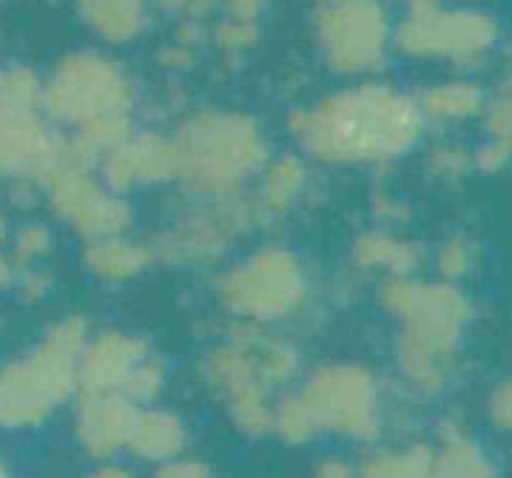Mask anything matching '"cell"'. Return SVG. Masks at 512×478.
Returning <instances> with one entry per match:
<instances>
[{
	"mask_svg": "<svg viewBox=\"0 0 512 478\" xmlns=\"http://www.w3.org/2000/svg\"><path fill=\"white\" fill-rule=\"evenodd\" d=\"M416 100L387 86H359L333 94L316 109L296 111L293 134L325 163H384L421 137Z\"/></svg>",
	"mask_w": 512,
	"mask_h": 478,
	"instance_id": "6da1fadb",
	"label": "cell"
},
{
	"mask_svg": "<svg viewBox=\"0 0 512 478\" xmlns=\"http://www.w3.org/2000/svg\"><path fill=\"white\" fill-rule=\"evenodd\" d=\"M382 305L402 319L399 365L404 376L421 390H439L473 316L470 299L453 282H421L407 274L387 279Z\"/></svg>",
	"mask_w": 512,
	"mask_h": 478,
	"instance_id": "7a4b0ae2",
	"label": "cell"
},
{
	"mask_svg": "<svg viewBox=\"0 0 512 478\" xmlns=\"http://www.w3.org/2000/svg\"><path fill=\"white\" fill-rule=\"evenodd\" d=\"M296 373V350L285 339L265 331L259 322H245L234 328L228 342L211 350L205 362L208 385L225 399L234 424L248 436L271 433V390L293 382Z\"/></svg>",
	"mask_w": 512,
	"mask_h": 478,
	"instance_id": "3957f363",
	"label": "cell"
},
{
	"mask_svg": "<svg viewBox=\"0 0 512 478\" xmlns=\"http://www.w3.org/2000/svg\"><path fill=\"white\" fill-rule=\"evenodd\" d=\"M177 180L197 197H237L245 180L265 166L268 148L248 117L197 114L174 137Z\"/></svg>",
	"mask_w": 512,
	"mask_h": 478,
	"instance_id": "277c9868",
	"label": "cell"
},
{
	"mask_svg": "<svg viewBox=\"0 0 512 478\" xmlns=\"http://www.w3.org/2000/svg\"><path fill=\"white\" fill-rule=\"evenodd\" d=\"M86 325L69 316L57 322L23 359L0 370V424L32 427L52 416L77 390V365Z\"/></svg>",
	"mask_w": 512,
	"mask_h": 478,
	"instance_id": "5b68a950",
	"label": "cell"
},
{
	"mask_svg": "<svg viewBox=\"0 0 512 478\" xmlns=\"http://www.w3.org/2000/svg\"><path fill=\"white\" fill-rule=\"evenodd\" d=\"M222 305L245 322H271L293 313L305 299V274L293 254L262 248L220 279Z\"/></svg>",
	"mask_w": 512,
	"mask_h": 478,
	"instance_id": "8992f818",
	"label": "cell"
},
{
	"mask_svg": "<svg viewBox=\"0 0 512 478\" xmlns=\"http://www.w3.org/2000/svg\"><path fill=\"white\" fill-rule=\"evenodd\" d=\"M163 385V359L154 356L146 339L120 331L86 339L77 365L80 393H123L134 405H146L160 396Z\"/></svg>",
	"mask_w": 512,
	"mask_h": 478,
	"instance_id": "52a82bcc",
	"label": "cell"
},
{
	"mask_svg": "<svg viewBox=\"0 0 512 478\" xmlns=\"http://www.w3.org/2000/svg\"><path fill=\"white\" fill-rule=\"evenodd\" d=\"M498 23L484 12L447 9L439 0H413L396 29V43L407 55L450 63H476L493 49Z\"/></svg>",
	"mask_w": 512,
	"mask_h": 478,
	"instance_id": "ba28073f",
	"label": "cell"
},
{
	"mask_svg": "<svg viewBox=\"0 0 512 478\" xmlns=\"http://www.w3.org/2000/svg\"><path fill=\"white\" fill-rule=\"evenodd\" d=\"M299 396L319 430L362 442L376 439L382 424L379 385L362 365H325L313 370Z\"/></svg>",
	"mask_w": 512,
	"mask_h": 478,
	"instance_id": "9c48e42d",
	"label": "cell"
},
{
	"mask_svg": "<svg viewBox=\"0 0 512 478\" xmlns=\"http://www.w3.org/2000/svg\"><path fill=\"white\" fill-rule=\"evenodd\" d=\"M43 183L49 185L52 211L69 222L80 237H114L126 234L131 225V208L117 197V191L94 177L92 166L74 154L69 140H63V157Z\"/></svg>",
	"mask_w": 512,
	"mask_h": 478,
	"instance_id": "30bf717a",
	"label": "cell"
},
{
	"mask_svg": "<svg viewBox=\"0 0 512 478\" xmlns=\"http://www.w3.org/2000/svg\"><path fill=\"white\" fill-rule=\"evenodd\" d=\"M46 106L57 120L83 129L94 120L128 114L131 86L123 72L109 60L74 57L57 74V80L46 94Z\"/></svg>",
	"mask_w": 512,
	"mask_h": 478,
	"instance_id": "8fae6325",
	"label": "cell"
},
{
	"mask_svg": "<svg viewBox=\"0 0 512 478\" xmlns=\"http://www.w3.org/2000/svg\"><path fill=\"white\" fill-rule=\"evenodd\" d=\"M387 37V15L376 0H328L319 9V40L330 66L339 72L376 69Z\"/></svg>",
	"mask_w": 512,
	"mask_h": 478,
	"instance_id": "7c38bea8",
	"label": "cell"
},
{
	"mask_svg": "<svg viewBox=\"0 0 512 478\" xmlns=\"http://www.w3.org/2000/svg\"><path fill=\"white\" fill-rule=\"evenodd\" d=\"M254 214H259L256 205L239 203L237 197L208 200L165 234L160 254L171 262H211L251 225Z\"/></svg>",
	"mask_w": 512,
	"mask_h": 478,
	"instance_id": "4fadbf2b",
	"label": "cell"
},
{
	"mask_svg": "<svg viewBox=\"0 0 512 478\" xmlns=\"http://www.w3.org/2000/svg\"><path fill=\"white\" fill-rule=\"evenodd\" d=\"M63 157V140L32 111H0V177L46 180Z\"/></svg>",
	"mask_w": 512,
	"mask_h": 478,
	"instance_id": "5bb4252c",
	"label": "cell"
},
{
	"mask_svg": "<svg viewBox=\"0 0 512 478\" xmlns=\"http://www.w3.org/2000/svg\"><path fill=\"white\" fill-rule=\"evenodd\" d=\"M140 405L123 393H80L77 402V439L94 459H111L128 447V436Z\"/></svg>",
	"mask_w": 512,
	"mask_h": 478,
	"instance_id": "9a60e30c",
	"label": "cell"
},
{
	"mask_svg": "<svg viewBox=\"0 0 512 478\" xmlns=\"http://www.w3.org/2000/svg\"><path fill=\"white\" fill-rule=\"evenodd\" d=\"M103 180L111 191L123 194L137 185L165 183L177 177V148L174 140H163L154 134L128 137L123 146H117L103 160Z\"/></svg>",
	"mask_w": 512,
	"mask_h": 478,
	"instance_id": "2e32d148",
	"label": "cell"
},
{
	"mask_svg": "<svg viewBox=\"0 0 512 478\" xmlns=\"http://www.w3.org/2000/svg\"><path fill=\"white\" fill-rule=\"evenodd\" d=\"M185 424L160 407H148V410H137V419L128 436V447L137 459L154 461V464H165L183 456L185 450Z\"/></svg>",
	"mask_w": 512,
	"mask_h": 478,
	"instance_id": "e0dca14e",
	"label": "cell"
},
{
	"mask_svg": "<svg viewBox=\"0 0 512 478\" xmlns=\"http://www.w3.org/2000/svg\"><path fill=\"white\" fill-rule=\"evenodd\" d=\"M151 259H154V251L148 245L126 239L123 234L89 239V245L83 251L86 268L106 282H126L131 276L140 274Z\"/></svg>",
	"mask_w": 512,
	"mask_h": 478,
	"instance_id": "ac0fdd59",
	"label": "cell"
},
{
	"mask_svg": "<svg viewBox=\"0 0 512 478\" xmlns=\"http://www.w3.org/2000/svg\"><path fill=\"white\" fill-rule=\"evenodd\" d=\"M430 478H495V467L467 433L447 430L430 450Z\"/></svg>",
	"mask_w": 512,
	"mask_h": 478,
	"instance_id": "d6986e66",
	"label": "cell"
},
{
	"mask_svg": "<svg viewBox=\"0 0 512 478\" xmlns=\"http://www.w3.org/2000/svg\"><path fill=\"white\" fill-rule=\"evenodd\" d=\"M353 257L362 268L387 271L390 276H407L419 268L421 251L410 239L387 234V231H367L356 239Z\"/></svg>",
	"mask_w": 512,
	"mask_h": 478,
	"instance_id": "ffe728a7",
	"label": "cell"
},
{
	"mask_svg": "<svg viewBox=\"0 0 512 478\" xmlns=\"http://www.w3.org/2000/svg\"><path fill=\"white\" fill-rule=\"evenodd\" d=\"M421 117L439 120V123H461L467 117H476L478 111H484V94L478 86L467 80H450L430 86L419 97Z\"/></svg>",
	"mask_w": 512,
	"mask_h": 478,
	"instance_id": "44dd1931",
	"label": "cell"
},
{
	"mask_svg": "<svg viewBox=\"0 0 512 478\" xmlns=\"http://www.w3.org/2000/svg\"><path fill=\"white\" fill-rule=\"evenodd\" d=\"M305 188V168L293 157H282L265 168V177L256 194V211L262 214H285Z\"/></svg>",
	"mask_w": 512,
	"mask_h": 478,
	"instance_id": "7402d4cb",
	"label": "cell"
},
{
	"mask_svg": "<svg viewBox=\"0 0 512 478\" xmlns=\"http://www.w3.org/2000/svg\"><path fill=\"white\" fill-rule=\"evenodd\" d=\"M97 32L109 40H126L140 32L146 20V0H83Z\"/></svg>",
	"mask_w": 512,
	"mask_h": 478,
	"instance_id": "603a6c76",
	"label": "cell"
},
{
	"mask_svg": "<svg viewBox=\"0 0 512 478\" xmlns=\"http://www.w3.org/2000/svg\"><path fill=\"white\" fill-rule=\"evenodd\" d=\"M356 478H430V450L410 447L376 453L359 467Z\"/></svg>",
	"mask_w": 512,
	"mask_h": 478,
	"instance_id": "cb8c5ba5",
	"label": "cell"
},
{
	"mask_svg": "<svg viewBox=\"0 0 512 478\" xmlns=\"http://www.w3.org/2000/svg\"><path fill=\"white\" fill-rule=\"evenodd\" d=\"M271 430L291 444H305L319 433V427L313 422L308 405L302 402V396H285L276 402Z\"/></svg>",
	"mask_w": 512,
	"mask_h": 478,
	"instance_id": "d4e9b609",
	"label": "cell"
},
{
	"mask_svg": "<svg viewBox=\"0 0 512 478\" xmlns=\"http://www.w3.org/2000/svg\"><path fill=\"white\" fill-rule=\"evenodd\" d=\"M476 265V248L464 237H450L441 242L439 254H436V268L444 282H456L473 271Z\"/></svg>",
	"mask_w": 512,
	"mask_h": 478,
	"instance_id": "484cf974",
	"label": "cell"
},
{
	"mask_svg": "<svg viewBox=\"0 0 512 478\" xmlns=\"http://www.w3.org/2000/svg\"><path fill=\"white\" fill-rule=\"evenodd\" d=\"M487 109V131L490 140L498 146L512 151V80H507L490 103H484Z\"/></svg>",
	"mask_w": 512,
	"mask_h": 478,
	"instance_id": "4316f807",
	"label": "cell"
},
{
	"mask_svg": "<svg viewBox=\"0 0 512 478\" xmlns=\"http://www.w3.org/2000/svg\"><path fill=\"white\" fill-rule=\"evenodd\" d=\"M52 248L49 231L43 225H23L15 237V265H32L46 257Z\"/></svg>",
	"mask_w": 512,
	"mask_h": 478,
	"instance_id": "83f0119b",
	"label": "cell"
},
{
	"mask_svg": "<svg viewBox=\"0 0 512 478\" xmlns=\"http://www.w3.org/2000/svg\"><path fill=\"white\" fill-rule=\"evenodd\" d=\"M430 168H433L439 177L453 180V177H461L464 171L473 168V154L456 146L439 148V151H433V157H430Z\"/></svg>",
	"mask_w": 512,
	"mask_h": 478,
	"instance_id": "f1b7e54d",
	"label": "cell"
},
{
	"mask_svg": "<svg viewBox=\"0 0 512 478\" xmlns=\"http://www.w3.org/2000/svg\"><path fill=\"white\" fill-rule=\"evenodd\" d=\"M490 416L498 427L512 430V376L501 387H495L493 402H490Z\"/></svg>",
	"mask_w": 512,
	"mask_h": 478,
	"instance_id": "f546056e",
	"label": "cell"
},
{
	"mask_svg": "<svg viewBox=\"0 0 512 478\" xmlns=\"http://www.w3.org/2000/svg\"><path fill=\"white\" fill-rule=\"evenodd\" d=\"M154 478H211L208 467L200 461L188 459H174L160 464V470L154 473Z\"/></svg>",
	"mask_w": 512,
	"mask_h": 478,
	"instance_id": "4dcf8cb0",
	"label": "cell"
},
{
	"mask_svg": "<svg viewBox=\"0 0 512 478\" xmlns=\"http://www.w3.org/2000/svg\"><path fill=\"white\" fill-rule=\"evenodd\" d=\"M313 478H356V470L345 459H325L316 467Z\"/></svg>",
	"mask_w": 512,
	"mask_h": 478,
	"instance_id": "1f68e13d",
	"label": "cell"
},
{
	"mask_svg": "<svg viewBox=\"0 0 512 478\" xmlns=\"http://www.w3.org/2000/svg\"><path fill=\"white\" fill-rule=\"evenodd\" d=\"M86 478H134V476H131V470L123 467V464H103V467H97V470L89 473Z\"/></svg>",
	"mask_w": 512,
	"mask_h": 478,
	"instance_id": "d6a6232c",
	"label": "cell"
},
{
	"mask_svg": "<svg viewBox=\"0 0 512 478\" xmlns=\"http://www.w3.org/2000/svg\"><path fill=\"white\" fill-rule=\"evenodd\" d=\"M46 285H49V279H46V274H32L29 279H26V294L29 296H40L43 291H46Z\"/></svg>",
	"mask_w": 512,
	"mask_h": 478,
	"instance_id": "836d02e7",
	"label": "cell"
},
{
	"mask_svg": "<svg viewBox=\"0 0 512 478\" xmlns=\"http://www.w3.org/2000/svg\"><path fill=\"white\" fill-rule=\"evenodd\" d=\"M12 279H15V262L0 254V288L12 285Z\"/></svg>",
	"mask_w": 512,
	"mask_h": 478,
	"instance_id": "e575fe53",
	"label": "cell"
},
{
	"mask_svg": "<svg viewBox=\"0 0 512 478\" xmlns=\"http://www.w3.org/2000/svg\"><path fill=\"white\" fill-rule=\"evenodd\" d=\"M163 6H168V9H174V6H183L185 0H160Z\"/></svg>",
	"mask_w": 512,
	"mask_h": 478,
	"instance_id": "d590c367",
	"label": "cell"
},
{
	"mask_svg": "<svg viewBox=\"0 0 512 478\" xmlns=\"http://www.w3.org/2000/svg\"><path fill=\"white\" fill-rule=\"evenodd\" d=\"M0 478H9V470L3 467V461H0Z\"/></svg>",
	"mask_w": 512,
	"mask_h": 478,
	"instance_id": "8d00e7d4",
	"label": "cell"
},
{
	"mask_svg": "<svg viewBox=\"0 0 512 478\" xmlns=\"http://www.w3.org/2000/svg\"><path fill=\"white\" fill-rule=\"evenodd\" d=\"M3 231H6V225H3V217H0V237H3Z\"/></svg>",
	"mask_w": 512,
	"mask_h": 478,
	"instance_id": "74e56055",
	"label": "cell"
}]
</instances>
